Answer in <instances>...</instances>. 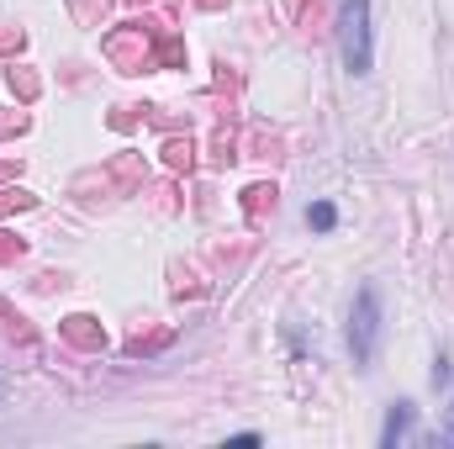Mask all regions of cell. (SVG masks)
Returning a JSON list of instances; mask_svg holds the SVG:
<instances>
[{
  "label": "cell",
  "mask_w": 454,
  "mask_h": 449,
  "mask_svg": "<svg viewBox=\"0 0 454 449\" xmlns=\"http://www.w3.org/2000/svg\"><path fill=\"white\" fill-rule=\"evenodd\" d=\"M339 37H343L348 75H370V64H375V48H370V0H343Z\"/></svg>",
  "instance_id": "2"
},
{
  "label": "cell",
  "mask_w": 454,
  "mask_h": 449,
  "mask_svg": "<svg viewBox=\"0 0 454 449\" xmlns=\"http://www.w3.org/2000/svg\"><path fill=\"white\" fill-rule=\"evenodd\" d=\"M412 423H418V407L412 402H396L391 413H386V429H380V449H396L407 434H412Z\"/></svg>",
  "instance_id": "3"
},
{
  "label": "cell",
  "mask_w": 454,
  "mask_h": 449,
  "mask_svg": "<svg viewBox=\"0 0 454 449\" xmlns=\"http://www.w3.org/2000/svg\"><path fill=\"white\" fill-rule=\"evenodd\" d=\"M434 386H439V391L450 386V354H439V359H434Z\"/></svg>",
  "instance_id": "5"
},
{
  "label": "cell",
  "mask_w": 454,
  "mask_h": 449,
  "mask_svg": "<svg viewBox=\"0 0 454 449\" xmlns=\"http://www.w3.org/2000/svg\"><path fill=\"white\" fill-rule=\"evenodd\" d=\"M307 227H312V232H333V227H339V207H333V201H312V207H307Z\"/></svg>",
  "instance_id": "4"
},
{
  "label": "cell",
  "mask_w": 454,
  "mask_h": 449,
  "mask_svg": "<svg viewBox=\"0 0 454 449\" xmlns=\"http://www.w3.org/2000/svg\"><path fill=\"white\" fill-rule=\"evenodd\" d=\"M380 349V286H359L354 307H348V354L364 370Z\"/></svg>",
  "instance_id": "1"
},
{
  "label": "cell",
  "mask_w": 454,
  "mask_h": 449,
  "mask_svg": "<svg viewBox=\"0 0 454 449\" xmlns=\"http://www.w3.org/2000/svg\"><path fill=\"white\" fill-rule=\"evenodd\" d=\"M439 445H454V407H450V423H444V434H439Z\"/></svg>",
  "instance_id": "6"
}]
</instances>
